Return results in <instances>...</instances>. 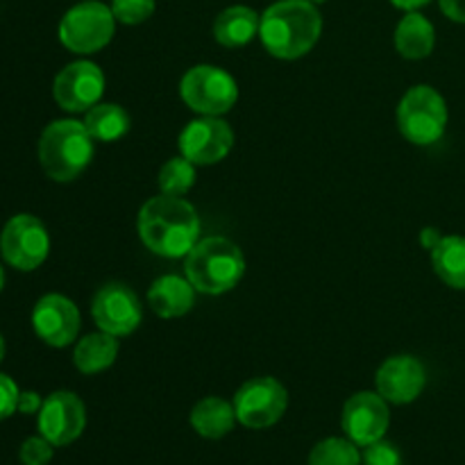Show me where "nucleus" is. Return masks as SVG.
<instances>
[{"label":"nucleus","instance_id":"obj_9","mask_svg":"<svg viewBox=\"0 0 465 465\" xmlns=\"http://www.w3.org/2000/svg\"><path fill=\"white\" fill-rule=\"evenodd\" d=\"M50 236L44 223L32 213L9 218L0 234V254L12 268L23 272L36 271L48 259Z\"/></svg>","mask_w":465,"mask_h":465},{"label":"nucleus","instance_id":"obj_35","mask_svg":"<svg viewBox=\"0 0 465 465\" xmlns=\"http://www.w3.org/2000/svg\"><path fill=\"white\" fill-rule=\"evenodd\" d=\"M3 286H5V271L3 266H0V291H3Z\"/></svg>","mask_w":465,"mask_h":465},{"label":"nucleus","instance_id":"obj_32","mask_svg":"<svg viewBox=\"0 0 465 465\" xmlns=\"http://www.w3.org/2000/svg\"><path fill=\"white\" fill-rule=\"evenodd\" d=\"M440 239H443V234H440L436 227H425V230H422V234H420V243L425 245L430 252L436 248V245L440 243Z\"/></svg>","mask_w":465,"mask_h":465},{"label":"nucleus","instance_id":"obj_17","mask_svg":"<svg viewBox=\"0 0 465 465\" xmlns=\"http://www.w3.org/2000/svg\"><path fill=\"white\" fill-rule=\"evenodd\" d=\"M148 304L159 318L166 321L186 316L195 304V286L189 277L162 275L148 289Z\"/></svg>","mask_w":465,"mask_h":465},{"label":"nucleus","instance_id":"obj_7","mask_svg":"<svg viewBox=\"0 0 465 465\" xmlns=\"http://www.w3.org/2000/svg\"><path fill=\"white\" fill-rule=\"evenodd\" d=\"M116 16L100 0H84L64 14L59 23V41L75 54H94L112 41Z\"/></svg>","mask_w":465,"mask_h":465},{"label":"nucleus","instance_id":"obj_28","mask_svg":"<svg viewBox=\"0 0 465 465\" xmlns=\"http://www.w3.org/2000/svg\"><path fill=\"white\" fill-rule=\"evenodd\" d=\"M363 465H402V454L389 440H377L363 450Z\"/></svg>","mask_w":465,"mask_h":465},{"label":"nucleus","instance_id":"obj_24","mask_svg":"<svg viewBox=\"0 0 465 465\" xmlns=\"http://www.w3.org/2000/svg\"><path fill=\"white\" fill-rule=\"evenodd\" d=\"M361 452H359V445L345 436H330V439H322L313 445V450L309 452V465H361Z\"/></svg>","mask_w":465,"mask_h":465},{"label":"nucleus","instance_id":"obj_1","mask_svg":"<svg viewBox=\"0 0 465 465\" xmlns=\"http://www.w3.org/2000/svg\"><path fill=\"white\" fill-rule=\"evenodd\" d=\"M139 239L150 252L166 259L186 257L200 241V218L180 195H154L136 218Z\"/></svg>","mask_w":465,"mask_h":465},{"label":"nucleus","instance_id":"obj_33","mask_svg":"<svg viewBox=\"0 0 465 465\" xmlns=\"http://www.w3.org/2000/svg\"><path fill=\"white\" fill-rule=\"evenodd\" d=\"M391 3H393L395 7L404 9V12H418L420 7L430 5L431 0H391Z\"/></svg>","mask_w":465,"mask_h":465},{"label":"nucleus","instance_id":"obj_30","mask_svg":"<svg viewBox=\"0 0 465 465\" xmlns=\"http://www.w3.org/2000/svg\"><path fill=\"white\" fill-rule=\"evenodd\" d=\"M41 407H44V400H41L39 393H35V391H21L16 404L18 413H23V416H35V413L41 411Z\"/></svg>","mask_w":465,"mask_h":465},{"label":"nucleus","instance_id":"obj_27","mask_svg":"<svg viewBox=\"0 0 465 465\" xmlns=\"http://www.w3.org/2000/svg\"><path fill=\"white\" fill-rule=\"evenodd\" d=\"M54 445L45 440L44 436H30L18 448V461L21 465H48L53 461Z\"/></svg>","mask_w":465,"mask_h":465},{"label":"nucleus","instance_id":"obj_10","mask_svg":"<svg viewBox=\"0 0 465 465\" xmlns=\"http://www.w3.org/2000/svg\"><path fill=\"white\" fill-rule=\"evenodd\" d=\"M91 316L100 331H107V334L121 339V336H130L132 331L139 330L141 321H143V309H141L139 295L130 286L112 282L95 293Z\"/></svg>","mask_w":465,"mask_h":465},{"label":"nucleus","instance_id":"obj_3","mask_svg":"<svg viewBox=\"0 0 465 465\" xmlns=\"http://www.w3.org/2000/svg\"><path fill=\"white\" fill-rule=\"evenodd\" d=\"M94 159V136L84 123L62 118L53 121L39 139V163L54 182H73Z\"/></svg>","mask_w":465,"mask_h":465},{"label":"nucleus","instance_id":"obj_6","mask_svg":"<svg viewBox=\"0 0 465 465\" xmlns=\"http://www.w3.org/2000/svg\"><path fill=\"white\" fill-rule=\"evenodd\" d=\"M180 95L186 107L203 116H223L234 109L239 84L225 68L200 64L189 68L180 82Z\"/></svg>","mask_w":465,"mask_h":465},{"label":"nucleus","instance_id":"obj_2","mask_svg":"<svg viewBox=\"0 0 465 465\" xmlns=\"http://www.w3.org/2000/svg\"><path fill=\"white\" fill-rule=\"evenodd\" d=\"M322 35V16L309 0H277L262 14L259 39L277 59H300Z\"/></svg>","mask_w":465,"mask_h":465},{"label":"nucleus","instance_id":"obj_5","mask_svg":"<svg viewBox=\"0 0 465 465\" xmlns=\"http://www.w3.org/2000/svg\"><path fill=\"white\" fill-rule=\"evenodd\" d=\"M398 127L413 145H431L448 130V104L434 86L418 84L404 94L398 107Z\"/></svg>","mask_w":465,"mask_h":465},{"label":"nucleus","instance_id":"obj_11","mask_svg":"<svg viewBox=\"0 0 465 465\" xmlns=\"http://www.w3.org/2000/svg\"><path fill=\"white\" fill-rule=\"evenodd\" d=\"M177 145L182 157L193 162L195 166H212L223 162L234 148V130L218 116L195 118L182 130Z\"/></svg>","mask_w":465,"mask_h":465},{"label":"nucleus","instance_id":"obj_8","mask_svg":"<svg viewBox=\"0 0 465 465\" xmlns=\"http://www.w3.org/2000/svg\"><path fill=\"white\" fill-rule=\"evenodd\" d=\"M236 420L248 430H268L277 425L289 409V393L275 377H254L234 395Z\"/></svg>","mask_w":465,"mask_h":465},{"label":"nucleus","instance_id":"obj_22","mask_svg":"<svg viewBox=\"0 0 465 465\" xmlns=\"http://www.w3.org/2000/svg\"><path fill=\"white\" fill-rule=\"evenodd\" d=\"M82 123L94 141H103V143H114L130 132V114L116 103L94 104Z\"/></svg>","mask_w":465,"mask_h":465},{"label":"nucleus","instance_id":"obj_36","mask_svg":"<svg viewBox=\"0 0 465 465\" xmlns=\"http://www.w3.org/2000/svg\"><path fill=\"white\" fill-rule=\"evenodd\" d=\"M309 3H313V5H321V3H325V0H309Z\"/></svg>","mask_w":465,"mask_h":465},{"label":"nucleus","instance_id":"obj_4","mask_svg":"<svg viewBox=\"0 0 465 465\" xmlns=\"http://www.w3.org/2000/svg\"><path fill=\"white\" fill-rule=\"evenodd\" d=\"M186 277L198 293L223 295L245 275V257L239 245L223 236H209L186 254Z\"/></svg>","mask_w":465,"mask_h":465},{"label":"nucleus","instance_id":"obj_26","mask_svg":"<svg viewBox=\"0 0 465 465\" xmlns=\"http://www.w3.org/2000/svg\"><path fill=\"white\" fill-rule=\"evenodd\" d=\"M112 12L123 25H141L154 14V0H112Z\"/></svg>","mask_w":465,"mask_h":465},{"label":"nucleus","instance_id":"obj_14","mask_svg":"<svg viewBox=\"0 0 465 465\" xmlns=\"http://www.w3.org/2000/svg\"><path fill=\"white\" fill-rule=\"evenodd\" d=\"M389 402L377 391L375 393L372 391L354 393L345 402L343 413H341V427H343L345 436L352 443H357L359 448H368V445L384 439L386 431H389Z\"/></svg>","mask_w":465,"mask_h":465},{"label":"nucleus","instance_id":"obj_20","mask_svg":"<svg viewBox=\"0 0 465 465\" xmlns=\"http://www.w3.org/2000/svg\"><path fill=\"white\" fill-rule=\"evenodd\" d=\"M395 50L404 59L430 57L436 45V30L427 16L409 12L395 27Z\"/></svg>","mask_w":465,"mask_h":465},{"label":"nucleus","instance_id":"obj_25","mask_svg":"<svg viewBox=\"0 0 465 465\" xmlns=\"http://www.w3.org/2000/svg\"><path fill=\"white\" fill-rule=\"evenodd\" d=\"M159 189L166 195H184L195 184V163L186 157H173L159 171Z\"/></svg>","mask_w":465,"mask_h":465},{"label":"nucleus","instance_id":"obj_19","mask_svg":"<svg viewBox=\"0 0 465 465\" xmlns=\"http://www.w3.org/2000/svg\"><path fill=\"white\" fill-rule=\"evenodd\" d=\"M259 23H262V16L254 9L234 5V7L223 9L216 16L213 39L225 48H243L259 35Z\"/></svg>","mask_w":465,"mask_h":465},{"label":"nucleus","instance_id":"obj_13","mask_svg":"<svg viewBox=\"0 0 465 465\" xmlns=\"http://www.w3.org/2000/svg\"><path fill=\"white\" fill-rule=\"evenodd\" d=\"M104 94V73L94 62H73L57 73L53 82L54 103L64 112H89Z\"/></svg>","mask_w":465,"mask_h":465},{"label":"nucleus","instance_id":"obj_21","mask_svg":"<svg viewBox=\"0 0 465 465\" xmlns=\"http://www.w3.org/2000/svg\"><path fill=\"white\" fill-rule=\"evenodd\" d=\"M118 357V339L107 331L86 334L73 350V363L82 375H98L114 366Z\"/></svg>","mask_w":465,"mask_h":465},{"label":"nucleus","instance_id":"obj_34","mask_svg":"<svg viewBox=\"0 0 465 465\" xmlns=\"http://www.w3.org/2000/svg\"><path fill=\"white\" fill-rule=\"evenodd\" d=\"M3 359H5V341L3 336H0V363H3Z\"/></svg>","mask_w":465,"mask_h":465},{"label":"nucleus","instance_id":"obj_23","mask_svg":"<svg viewBox=\"0 0 465 465\" xmlns=\"http://www.w3.org/2000/svg\"><path fill=\"white\" fill-rule=\"evenodd\" d=\"M431 266L436 275L452 289L465 291V239L463 236H443L431 250Z\"/></svg>","mask_w":465,"mask_h":465},{"label":"nucleus","instance_id":"obj_18","mask_svg":"<svg viewBox=\"0 0 465 465\" xmlns=\"http://www.w3.org/2000/svg\"><path fill=\"white\" fill-rule=\"evenodd\" d=\"M191 427L198 436L207 440H221L234 430L236 420V411H234V404L227 402V400L216 398H204L191 409V416H189Z\"/></svg>","mask_w":465,"mask_h":465},{"label":"nucleus","instance_id":"obj_31","mask_svg":"<svg viewBox=\"0 0 465 465\" xmlns=\"http://www.w3.org/2000/svg\"><path fill=\"white\" fill-rule=\"evenodd\" d=\"M440 9L452 21L465 23V0H440Z\"/></svg>","mask_w":465,"mask_h":465},{"label":"nucleus","instance_id":"obj_15","mask_svg":"<svg viewBox=\"0 0 465 465\" xmlns=\"http://www.w3.org/2000/svg\"><path fill=\"white\" fill-rule=\"evenodd\" d=\"M35 334L50 348H66L80 331V312L66 295L48 293L32 309Z\"/></svg>","mask_w":465,"mask_h":465},{"label":"nucleus","instance_id":"obj_16","mask_svg":"<svg viewBox=\"0 0 465 465\" xmlns=\"http://www.w3.org/2000/svg\"><path fill=\"white\" fill-rule=\"evenodd\" d=\"M425 366L411 354L386 359L375 375L377 393L391 404H411L425 391Z\"/></svg>","mask_w":465,"mask_h":465},{"label":"nucleus","instance_id":"obj_29","mask_svg":"<svg viewBox=\"0 0 465 465\" xmlns=\"http://www.w3.org/2000/svg\"><path fill=\"white\" fill-rule=\"evenodd\" d=\"M18 395H21V391H18L16 381L0 372V422L16 413Z\"/></svg>","mask_w":465,"mask_h":465},{"label":"nucleus","instance_id":"obj_12","mask_svg":"<svg viewBox=\"0 0 465 465\" xmlns=\"http://www.w3.org/2000/svg\"><path fill=\"white\" fill-rule=\"evenodd\" d=\"M36 427L54 448L75 443L86 427L84 402L71 391H54L44 400V407L36 413Z\"/></svg>","mask_w":465,"mask_h":465}]
</instances>
